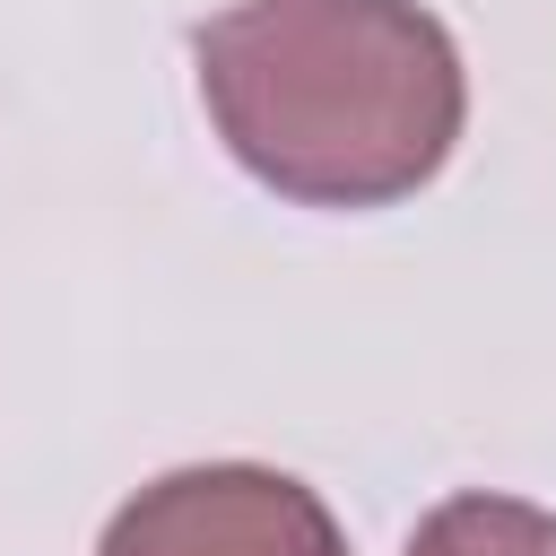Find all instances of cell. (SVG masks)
<instances>
[{"label":"cell","mask_w":556,"mask_h":556,"mask_svg":"<svg viewBox=\"0 0 556 556\" xmlns=\"http://www.w3.org/2000/svg\"><path fill=\"white\" fill-rule=\"evenodd\" d=\"M408 556H556V513L521 495H452L408 530Z\"/></svg>","instance_id":"3"},{"label":"cell","mask_w":556,"mask_h":556,"mask_svg":"<svg viewBox=\"0 0 556 556\" xmlns=\"http://www.w3.org/2000/svg\"><path fill=\"white\" fill-rule=\"evenodd\" d=\"M235 165L304 208H391L460 139V52L417 0H243L191 35Z\"/></svg>","instance_id":"1"},{"label":"cell","mask_w":556,"mask_h":556,"mask_svg":"<svg viewBox=\"0 0 556 556\" xmlns=\"http://www.w3.org/2000/svg\"><path fill=\"white\" fill-rule=\"evenodd\" d=\"M96 556H348L330 504L261 460H200L139 486Z\"/></svg>","instance_id":"2"}]
</instances>
